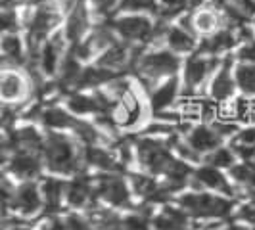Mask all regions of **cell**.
<instances>
[{
    "mask_svg": "<svg viewBox=\"0 0 255 230\" xmlns=\"http://www.w3.org/2000/svg\"><path fill=\"white\" fill-rule=\"evenodd\" d=\"M83 153H79L75 142L69 136L62 134V130H50L46 134L44 146V161L52 173L58 175H71L79 173Z\"/></svg>",
    "mask_w": 255,
    "mask_h": 230,
    "instance_id": "6da1fadb",
    "label": "cell"
},
{
    "mask_svg": "<svg viewBox=\"0 0 255 230\" xmlns=\"http://www.w3.org/2000/svg\"><path fill=\"white\" fill-rule=\"evenodd\" d=\"M180 209L196 219H223L232 213V202L229 198L207 194V192H188L177 198Z\"/></svg>",
    "mask_w": 255,
    "mask_h": 230,
    "instance_id": "7a4b0ae2",
    "label": "cell"
},
{
    "mask_svg": "<svg viewBox=\"0 0 255 230\" xmlns=\"http://www.w3.org/2000/svg\"><path fill=\"white\" fill-rule=\"evenodd\" d=\"M138 73L144 85H152L153 81L161 77H175L180 67V58L173 50H153L142 54V58L136 62Z\"/></svg>",
    "mask_w": 255,
    "mask_h": 230,
    "instance_id": "3957f363",
    "label": "cell"
},
{
    "mask_svg": "<svg viewBox=\"0 0 255 230\" xmlns=\"http://www.w3.org/2000/svg\"><path fill=\"white\" fill-rule=\"evenodd\" d=\"M136 155L140 165L152 173V175H165V171L175 161L169 150V142L157 140V138H140L136 142Z\"/></svg>",
    "mask_w": 255,
    "mask_h": 230,
    "instance_id": "277c9868",
    "label": "cell"
},
{
    "mask_svg": "<svg viewBox=\"0 0 255 230\" xmlns=\"http://www.w3.org/2000/svg\"><path fill=\"white\" fill-rule=\"evenodd\" d=\"M112 27L115 33L121 38H125L127 42H150L161 31V25L155 27L150 21V17H146L142 13L123 15L119 19H115Z\"/></svg>",
    "mask_w": 255,
    "mask_h": 230,
    "instance_id": "5b68a950",
    "label": "cell"
},
{
    "mask_svg": "<svg viewBox=\"0 0 255 230\" xmlns=\"http://www.w3.org/2000/svg\"><path fill=\"white\" fill-rule=\"evenodd\" d=\"M94 198H100L112 207H127L130 204V190L119 175H100L94 182Z\"/></svg>",
    "mask_w": 255,
    "mask_h": 230,
    "instance_id": "8992f818",
    "label": "cell"
},
{
    "mask_svg": "<svg viewBox=\"0 0 255 230\" xmlns=\"http://www.w3.org/2000/svg\"><path fill=\"white\" fill-rule=\"evenodd\" d=\"M42 192L40 186H37L35 182L25 180L23 184H19L17 188H13V209L23 215V217H35L40 207H42Z\"/></svg>",
    "mask_w": 255,
    "mask_h": 230,
    "instance_id": "52a82bcc",
    "label": "cell"
},
{
    "mask_svg": "<svg viewBox=\"0 0 255 230\" xmlns=\"http://www.w3.org/2000/svg\"><path fill=\"white\" fill-rule=\"evenodd\" d=\"M219 67V60L215 56H190L184 64V85L188 92H194L205 79Z\"/></svg>",
    "mask_w": 255,
    "mask_h": 230,
    "instance_id": "ba28073f",
    "label": "cell"
},
{
    "mask_svg": "<svg viewBox=\"0 0 255 230\" xmlns=\"http://www.w3.org/2000/svg\"><path fill=\"white\" fill-rule=\"evenodd\" d=\"M64 38L65 35L56 33L52 38H48L42 46H40V54H38V69L42 75L52 77L56 73L60 60H62V52H64Z\"/></svg>",
    "mask_w": 255,
    "mask_h": 230,
    "instance_id": "9c48e42d",
    "label": "cell"
},
{
    "mask_svg": "<svg viewBox=\"0 0 255 230\" xmlns=\"http://www.w3.org/2000/svg\"><path fill=\"white\" fill-rule=\"evenodd\" d=\"M192 184L198 188H205V190H213V192H223L227 196L234 194V188L230 186V182L227 180V177L219 171L217 167L205 165L200 167L198 171H194V177H192Z\"/></svg>",
    "mask_w": 255,
    "mask_h": 230,
    "instance_id": "30bf717a",
    "label": "cell"
},
{
    "mask_svg": "<svg viewBox=\"0 0 255 230\" xmlns=\"http://www.w3.org/2000/svg\"><path fill=\"white\" fill-rule=\"evenodd\" d=\"M130 182H132V190L136 192V196H140L146 204H161V202H165L167 198L171 196L169 188L157 184L152 177L132 175Z\"/></svg>",
    "mask_w": 255,
    "mask_h": 230,
    "instance_id": "8fae6325",
    "label": "cell"
},
{
    "mask_svg": "<svg viewBox=\"0 0 255 230\" xmlns=\"http://www.w3.org/2000/svg\"><path fill=\"white\" fill-rule=\"evenodd\" d=\"M8 167H10L12 175L19 177V179L29 180V179H33V177H37L38 173H40L42 163H40L38 153H33V152H29V150L19 148L17 152H13Z\"/></svg>",
    "mask_w": 255,
    "mask_h": 230,
    "instance_id": "7c38bea8",
    "label": "cell"
},
{
    "mask_svg": "<svg viewBox=\"0 0 255 230\" xmlns=\"http://www.w3.org/2000/svg\"><path fill=\"white\" fill-rule=\"evenodd\" d=\"M65 198H67V204L71 205V207L87 205L94 198V182H92V179H90L89 175L77 173L75 179L67 184Z\"/></svg>",
    "mask_w": 255,
    "mask_h": 230,
    "instance_id": "4fadbf2b",
    "label": "cell"
},
{
    "mask_svg": "<svg viewBox=\"0 0 255 230\" xmlns=\"http://www.w3.org/2000/svg\"><path fill=\"white\" fill-rule=\"evenodd\" d=\"M89 25H90L89 10L83 4H77L75 8L71 10V13H69L67 21H65V31H64L65 38L69 42H73V44H79L83 40V37H85V33L89 31Z\"/></svg>",
    "mask_w": 255,
    "mask_h": 230,
    "instance_id": "5bb4252c",
    "label": "cell"
},
{
    "mask_svg": "<svg viewBox=\"0 0 255 230\" xmlns=\"http://www.w3.org/2000/svg\"><path fill=\"white\" fill-rule=\"evenodd\" d=\"M188 144L196 152L200 153H211L213 150H217L221 144V134L213 127L207 125H198L190 130L188 134Z\"/></svg>",
    "mask_w": 255,
    "mask_h": 230,
    "instance_id": "9a60e30c",
    "label": "cell"
},
{
    "mask_svg": "<svg viewBox=\"0 0 255 230\" xmlns=\"http://www.w3.org/2000/svg\"><path fill=\"white\" fill-rule=\"evenodd\" d=\"M234 87H236V81L230 75V60L227 58L221 67H219L217 75L211 79V87H209V94L213 100L217 102H225L229 100L234 92Z\"/></svg>",
    "mask_w": 255,
    "mask_h": 230,
    "instance_id": "2e32d148",
    "label": "cell"
},
{
    "mask_svg": "<svg viewBox=\"0 0 255 230\" xmlns=\"http://www.w3.org/2000/svg\"><path fill=\"white\" fill-rule=\"evenodd\" d=\"M65 182L58 177H46L40 182V192H42V200H44V209L48 213H56L62 207V198H64Z\"/></svg>",
    "mask_w": 255,
    "mask_h": 230,
    "instance_id": "e0dca14e",
    "label": "cell"
},
{
    "mask_svg": "<svg viewBox=\"0 0 255 230\" xmlns=\"http://www.w3.org/2000/svg\"><path fill=\"white\" fill-rule=\"evenodd\" d=\"M188 213L180 207L167 205L165 209L153 217V230H186Z\"/></svg>",
    "mask_w": 255,
    "mask_h": 230,
    "instance_id": "ac0fdd59",
    "label": "cell"
},
{
    "mask_svg": "<svg viewBox=\"0 0 255 230\" xmlns=\"http://www.w3.org/2000/svg\"><path fill=\"white\" fill-rule=\"evenodd\" d=\"M177 96H179V81L177 77H169L163 85L153 89V92L150 94V106L155 114H159L175 102Z\"/></svg>",
    "mask_w": 255,
    "mask_h": 230,
    "instance_id": "d6986e66",
    "label": "cell"
},
{
    "mask_svg": "<svg viewBox=\"0 0 255 230\" xmlns=\"http://www.w3.org/2000/svg\"><path fill=\"white\" fill-rule=\"evenodd\" d=\"M236 42H238L236 33H232L230 29H223V31H217V33L204 38L202 44H200V52L205 56H215V54L230 50Z\"/></svg>",
    "mask_w": 255,
    "mask_h": 230,
    "instance_id": "ffe728a7",
    "label": "cell"
},
{
    "mask_svg": "<svg viewBox=\"0 0 255 230\" xmlns=\"http://www.w3.org/2000/svg\"><path fill=\"white\" fill-rule=\"evenodd\" d=\"M40 123L50 130H65V128H75L77 119H73V115L67 114L65 110L58 108V106H48V108H42V114H40Z\"/></svg>",
    "mask_w": 255,
    "mask_h": 230,
    "instance_id": "44dd1931",
    "label": "cell"
},
{
    "mask_svg": "<svg viewBox=\"0 0 255 230\" xmlns=\"http://www.w3.org/2000/svg\"><path fill=\"white\" fill-rule=\"evenodd\" d=\"M83 161H87L89 165L96 167L100 171H108V173H114V171L119 169L117 159L106 148L98 146V144L85 146V150H83Z\"/></svg>",
    "mask_w": 255,
    "mask_h": 230,
    "instance_id": "7402d4cb",
    "label": "cell"
},
{
    "mask_svg": "<svg viewBox=\"0 0 255 230\" xmlns=\"http://www.w3.org/2000/svg\"><path fill=\"white\" fill-rule=\"evenodd\" d=\"M132 60V48H128L127 44L115 42L114 46H110L108 50H104L98 58V65L117 71L119 67H123L125 64H128Z\"/></svg>",
    "mask_w": 255,
    "mask_h": 230,
    "instance_id": "603a6c76",
    "label": "cell"
},
{
    "mask_svg": "<svg viewBox=\"0 0 255 230\" xmlns=\"http://www.w3.org/2000/svg\"><path fill=\"white\" fill-rule=\"evenodd\" d=\"M165 42L177 54H188L196 48V38L192 35V31L184 29L182 25L169 27L165 31Z\"/></svg>",
    "mask_w": 255,
    "mask_h": 230,
    "instance_id": "cb8c5ba5",
    "label": "cell"
},
{
    "mask_svg": "<svg viewBox=\"0 0 255 230\" xmlns=\"http://www.w3.org/2000/svg\"><path fill=\"white\" fill-rule=\"evenodd\" d=\"M192 177H194L192 167L188 165V163H184V161L175 159V161L171 163V167L165 171V186L169 188L171 194H173V192H179L190 182Z\"/></svg>",
    "mask_w": 255,
    "mask_h": 230,
    "instance_id": "d4e9b609",
    "label": "cell"
},
{
    "mask_svg": "<svg viewBox=\"0 0 255 230\" xmlns=\"http://www.w3.org/2000/svg\"><path fill=\"white\" fill-rule=\"evenodd\" d=\"M25 81L23 77L15 71H6L2 75V85H0V90H2V98L8 104L17 102L25 96Z\"/></svg>",
    "mask_w": 255,
    "mask_h": 230,
    "instance_id": "484cf974",
    "label": "cell"
},
{
    "mask_svg": "<svg viewBox=\"0 0 255 230\" xmlns=\"http://www.w3.org/2000/svg\"><path fill=\"white\" fill-rule=\"evenodd\" d=\"M2 54L4 62L10 65H21L25 62V44L15 33H6L2 38Z\"/></svg>",
    "mask_w": 255,
    "mask_h": 230,
    "instance_id": "4316f807",
    "label": "cell"
},
{
    "mask_svg": "<svg viewBox=\"0 0 255 230\" xmlns=\"http://www.w3.org/2000/svg\"><path fill=\"white\" fill-rule=\"evenodd\" d=\"M67 108L75 115H90L102 114V106L96 94H71L67 98Z\"/></svg>",
    "mask_w": 255,
    "mask_h": 230,
    "instance_id": "83f0119b",
    "label": "cell"
},
{
    "mask_svg": "<svg viewBox=\"0 0 255 230\" xmlns=\"http://www.w3.org/2000/svg\"><path fill=\"white\" fill-rule=\"evenodd\" d=\"M115 79V71L106 67H85L83 73L77 81V89H90V87H100L104 83H112Z\"/></svg>",
    "mask_w": 255,
    "mask_h": 230,
    "instance_id": "f1b7e54d",
    "label": "cell"
},
{
    "mask_svg": "<svg viewBox=\"0 0 255 230\" xmlns=\"http://www.w3.org/2000/svg\"><path fill=\"white\" fill-rule=\"evenodd\" d=\"M15 136H17V144H19V148H23V150H29V152L33 153H44V146H46V138L38 132L35 127H21L19 130H15Z\"/></svg>",
    "mask_w": 255,
    "mask_h": 230,
    "instance_id": "f546056e",
    "label": "cell"
},
{
    "mask_svg": "<svg viewBox=\"0 0 255 230\" xmlns=\"http://www.w3.org/2000/svg\"><path fill=\"white\" fill-rule=\"evenodd\" d=\"M234 117L236 121H246V123H255V100L250 98H236L229 115L225 119Z\"/></svg>",
    "mask_w": 255,
    "mask_h": 230,
    "instance_id": "4dcf8cb0",
    "label": "cell"
},
{
    "mask_svg": "<svg viewBox=\"0 0 255 230\" xmlns=\"http://www.w3.org/2000/svg\"><path fill=\"white\" fill-rule=\"evenodd\" d=\"M217 13L213 12L211 8H202L196 13H192V25H194V31H200V33H211L215 31L217 27Z\"/></svg>",
    "mask_w": 255,
    "mask_h": 230,
    "instance_id": "1f68e13d",
    "label": "cell"
},
{
    "mask_svg": "<svg viewBox=\"0 0 255 230\" xmlns=\"http://www.w3.org/2000/svg\"><path fill=\"white\" fill-rule=\"evenodd\" d=\"M236 85L246 94H255V64H240L236 67Z\"/></svg>",
    "mask_w": 255,
    "mask_h": 230,
    "instance_id": "d6a6232c",
    "label": "cell"
},
{
    "mask_svg": "<svg viewBox=\"0 0 255 230\" xmlns=\"http://www.w3.org/2000/svg\"><path fill=\"white\" fill-rule=\"evenodd\" d=\"M205 163L211 167H217V169H225V167L232 169L234 167V150H230V148H217L211 153H207Z\"/></svg>",
    "mask_w": 255,
    "mask_h": 230,
    "instance_id": "836d02e7",
    "label": "cell"
},
{
    "mask_svg": "<svg viewBox=\"0 0 255 230\" xmlns=\"http://www.w3.org/2000/svg\"><path fill=\"white\" fill-rule=\"evenodd\" d=\"M121 230H152V223H150V219L146 217V213L134 211L127 217H123Z\"/></svg>",
    "mask_w": 255,
    "mask_h": 230,
    "instance_id": "e575fe53",
    "label": "cell"
},
{
    "mask_svg": "<svg viewBox=\"0 0 255 230\" xmlns=\"http://www.w3.org/2000/svg\"><path fill=\"white\" fill-rule=\"evenodd\" d=\"M121 10L125 12H159L155 0H123L121 2Z\"/></svg>",
    "mask_w": 255,
    "mask_h": 230,
    "instance_id": "d590c367",
    "label": "cell"
},
{
    "mask_svg": "<svg viewBox=\"0 0 255 230\" xmlns=\"http://www.w3.org/2000/svg\"><path fill=\"white\" fill-rule=\"evenodd\" d=\"M159 2H161L159 13L163 19H171V17L179 15L180 12H184V8H186V0H159Z\"/></svg>",
    "mask_w": 255,
    "mask_h": 230,
    "instance_id": "8d00e7d4",
    "label": "cell"
},
{
    "mask_svg": "<svg viewBox=\"0 0 255 230\" xmlns=\"http://www.w3.org/2000/svg\"><path fill=\"white\" fill-rule=\"evenodd\" d=\"M65 227L67 230H92V223L77 213H69L65 217Z\"/></svg>",
    "mask_w": 255,
    "mask_h": 230,
    "instance_id": "74e56055",
    "label": "cell"
},
{
    "mask_svg": "<svg viewBox=\"0 0 255 230\" xmlns=\"http://www.w3.org/2000/svg\"><path fill=\"white\" fill-rule=\"evenodd\" d=\"M17 15H15V10L12 8H4L2 12V29L4 33H15L17 31Z\"/></svg>",
    "mask_w": 255,
    "mask_h": 230,
    "instance_id": "f35d334b",
    "label": "cell"
},
{
    "mask_svg": "<svg viewBox=\"0 0 255 230\" xmlns=\"http://www.w3.org/2000/svg\"><path fill=\"white\" fill-rule=\"evenodd\" d=\"M90 4L98 15H108L117 6V0H90Z\"/></svg>",
    "mask_w": 255,
    "mask_h": 230,
    "instance_id": "ab89813d",
    "label": "cell"
},
{
    "mask_svg": "<svg viewBox=\"0 0 255 230\" xmlns=\"http://www.w3.org/2000/svg\"><path fill=\"white\" fill-rule=\"evenodd\" d=\"M211 127L221 134V138H223V136H230V134L236 130V125L230 123V119H217V121H213Z\"/></svg>",
    "mask_w": 255,
    "mask_h": 230,
    "instance_id": "60d3db41",
    "label": "cell"
},
{
    "mask_svg": "<svg viewBox=\"0 0 255 230\" xmlns=\"http://www.w3.org/2000/svg\"><path fill=\"white\" fill-rule=\"evenodd\" d=\"M238 58H240L242 62H246V64H255V40L254 42H248L246 46L240 48Z\"/></svg>",
    "mask_w": 255,
    "mask_h": 230,
    "instance_id": "b9f144b4",
    "label": "cell"
},
{
    "mask_svg": "<svg viewBox=\"0 0 255 230\" xmlns=\"http://www.w3.org/2000/svg\"><path fill=\"white\" fill-rule=\"evenodd\" d=\"M234 142L240 144H248V146H255V127H248L238 132V136L234 138Z\"/></svg>",
    "mask_w": 255,
    "mask_h": 230,
    "instance_id": "7bdbcfd3",
    "label": "cell"
},
{
    "mask_svg": "<svg viewBox=\"0 0 255 230\" xmlns=\"http://www.w3.org/2000/svg\"><path fill=\"white\" fill-rule=\"evenodd\" d=\"M42 230H67V227H65V223H62V221L52 219V221H48V223L42 227Z\"/></svg>",
    "mask_w": 255,
    "mask_h": 230,
    "instance_id": "ee69618b",
    "label": "cell"
},
{
    "mask_svg": "<svg viewBox=\"0 0 255 230\" xmlns=\"http://www.w3.org/2000/svg\"><path fill=\"white\" fill-rule=\"evenodd\" d=\"M13 230H31V229H27V227H19V229H13Z\"/></svg>",
    "mask_w": 255,
    "mask_h": 230,
    "instance_id": "f6af8a7d",
    "label": "cell"
},
{
    "mask_svg": "<svg viewBox=\"0 0 255 230\" xmlns=\"http://www.w3.org/2000/svg\"><path fill=\"white\" fill-rule=\"evenodd\" d=\"M254 29H255V23H254Z\"/></svg>",
    "mask_w": 255,
    "mask_h": 230,
    "instance_id": "bcb514c9",
    "label": "cell"
},
{
    "mask_svg": "<svg viewBox=\"0 0 255 230\" xmlns=\"http://www.w3.org/2000/svg\"><path fill=\"white\" fill-rule=\"evenodd\" d=\"M254 230H255V229H254Z\"/></svg>",
    "mask_w": 255,
    "mask_h": 230,
    "instance_id": "7dc6e473",
    "label": "cell"
}]
</instances>
